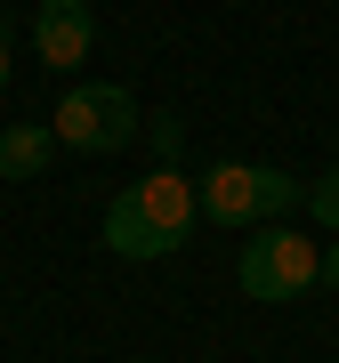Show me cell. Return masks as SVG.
<instances>
[{
  "label": "cell",
  "instance_id": "6da1fadb",
  "mask_svg": "<svg viewBox=\"0 0 339 363\" xmlns=\"http://www.w3.org/2000/svg\"><path fill=\"white\" fill-rule=\"evenodd\" d=\"M202 218L194 186L178 178V169H154V178L121 186V202L105 210V250H121V259H170V250L186 242V226Z\"/></svg>",
  "mask_w": 339,
  "mask_h": 363
},
{
  "label": "cell",
  "instance_id": "7a4b0ae2",
  "mask_svg": "<svg viewBox=\"0 0 339 363\" xmlns=\"http://www.w3.org/2000/svg\"><path fill=\"white\" fill-rule=\"evenodd\" d=\"M49 138L73 145V154H121V145L138 138V97L121 89V81H81V89L57 97Z\"/></svg>",
  "mask_w": 339,
  "mask_h": 363
},
{
  "label": "cell",
  "instance_id": "3957f363",
  "mask_svg": "<svg viewBox=\"0 0 339 363\" xmlns=\"http://www.w3.org/2000/svg\"><path fill=\"white\" fill-rule=\"evenodd\" d=\"M307 186L291 178V169H259V162H218L210 178L194 186V202H202V218H218V226H250V218H283V210H299Z\"/></svg>",
  "mask_w": 339,
  "mask_h": 363
},
{
  "label": "cell",
  "instance_id": "277c9868",
  "mask_svg": "<svg viewBox=\"0 0 339 363\" xmlns=\"http://www.w3.org/2000/svg\"><path fill=\"white\" fill-rule=\"evenodd\" d=\"M235 283H243V298H259V307H274V298H299L307 283H323V250L299 242V234H259V242L243 250Z\"/></svg>",
  "mask_w": 339,
  "mask_h": 363
},
{
  "label": "cell",
  "instance_id": "5b68a950",
  "mask_svg": "<svg viewBox=\"0 0 339 363\" xmlns=\"http://www.w3.org/2000/svg\"><path fill=\"white\" fill-rule=\"evenodd\" d=\"M33 40H40V65L49 73H73L81 57H89V40H97L89 0H40L33 9Z\"/></svg>",
  "mask_w": 339,
  "mask_h": 363
},
{
  "label": "cell",
  "instance_id": "8992f818",
  "mask_svg": "<svg viewBox=\"0 0 339 363\" xmlns=\"http://www.w3.org/2000/svg\"><path fill=\"white\" fill-rule=\"evenodd\" d=\"M49 121H9L0 130V178H40V162H49Z\"/></svg>",
  "mask_w": 339,
  "mask_h": 363
},
{
  "label": "cell",
  "instance_id": "52a82bcc",
  "mask_svg": "<svg viewBox=\"0 0 339 363\" xmlns=\"http://www.w3.org/2000/svg\"><path fill=\"white\" fill-rule=\"evenodd\" d=\"M307 210H315V218H323L331 234H339V169H323V178H307V194H299Z\"/></svg>",
  "mask_w": 339,
  "mask_h": 363
},
{
  "label": "cell",
  "instance_id": "ba28073f",
  "mask_svg": "<svg viewBox=\"0 0 339 363\" xmlns=\"http://www.w3.org/2000/svg\"><path fill=\"white\" fill-rule=\"evenodd\" d=\"M178 145H186V130H178V121H170V113H162V121H154V154H162L170 169H178Z\"/></svg>",
  "mask_w": 339,
  "mask_h": 363
},
{
  "label": "cell",
  "instance_id": "9c48e42d",
  "mask_svg": "<svg viewBox=\"0 0 339 363\" xmlns=\"http://www.w3.org/2000/svg\"><path fill=\"white\" fill-rule=\"evenodd\" d=\"M0 89H9V16H0Z\"/></svg>",
  "mask_w": 339,
  "mask_h": 363
},
{
  "label": "cell",
  "instance_id": "30bf717a",
  "mask_svg": "<svg viewBox=\"0 0 339 363\" xmlns=\"http://www.w3.org/2000/svg\"><path fill=\"white\" fill-rule=\"evenodd\" d=\"M323 283H331V291H339V250H323Z\"/></svg>",
  "mask_w": 339,
  "mask_h": 363
}]
</instances>
